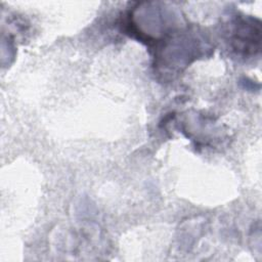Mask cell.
<instances>
[{
  "mask_svg": "<svg viewBox=\"0 0 262 262\" xmlns=\"http://www.w3.org/2000/svg\"><path fill=\"white\" fill-rule=\"evenodd\" d=\"M175 34L168 38H163L165 41L157 48L156 66L164 68L170 73L179 71L182 67L193 60L203 49L201 40L191 33Z\"/></svg>",
  "mask_w": 262,
  "mask_h": 262,
  "instance_id": "cell-1",
  "label": "cell"
},
{
  "mask_svg": "<svg viewBox=\"0 0 262 262\" xmlns=\"http://www.w3.org/2000/svg\"><path fill=\"white\" fill-rule=\"evenodd\" d=\"M230 48L243 57L255 55L260 50V21L252 17H236L229 29Z\"/></svg>",
  "mask_w": 262,
  "mask_h": 262,
  "instance_id": "cell-2",
  "label": "cell"
}]
</instances>
